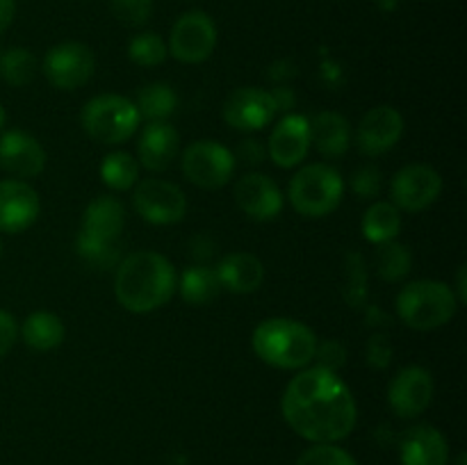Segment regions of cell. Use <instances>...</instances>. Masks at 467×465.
Masks as SVG:
<instances>
[{
    "mask_svg": "<svg viewBox=\"0 0 467 465\" xmlns=\"http://www.w3.org/2000/svg\"><path fill=\"white\" fill-rule=\"evenodd\" d=\"M100 181L112 191H128L140 182V162L126 150H114L100 162Z\"/></svg>",
    "mask_w": 467,
    "mask_h": 465,
    "instance_id": "cell-28",
    "label": "cell"
},
{
    "mask_svg": "<svg viewBox=\"0 0 467 465\" xmlns=\"http://www.w3.org/2000/svg\"><path fill=\"white\" fill-rule=\"evenodd\" d=\"M296 465H358L354 456L347 450L337 447L336 442H322V445H313L299 456Z\"/></svg>",
    "mask_w": 467,
    "mask_h": 465,
    "instance_id": "cell-34",
    "label": "cell"
},
{
    "mask_svg": "<svg viewBox=\"0 0 467 465\" xmlns=\"http://www.w3.org/2000/svg\"><path fill=\"white\" fill-rule=\"evenodd\" d=\"M310 146L324 158H340L351 146V126L340 112H319L310 119Z\"/></svg>",
    "mask_w": 467,
    "mask_h": 465,
    "instance_id": "cell-23",
    "label": "cell"
},
{
    "mask_svg": "<svg viewBox=\"0 0 467 465\" xmlns=\"http://www.w3.org/2000/svg\"><path fill=\"white\" fill-rule=\"evenodd\" d=\"M18 340V322L12 313L0 308V358L14 349Z\"/></svg>",
    "mask_w": 467,
    "mask_h": 465,
    "instance_id": "cell-38",
    "label": "cell"
},
{
    "mask_svg": "<svg viewBox=\"0 0 467 465\" xmlns=\"http://www.w3.org/2000/svg\"><path fill=\"white\" fill-rule=\"evenodd\" d=\"M401 135H404V117L400 109L390 105H377L360 119L358 130H356V146L368 158H377L395 149Z\"/></svg>",
    "mask_w": 467,
    "mask_h": 465,
    "instance_id": "cell-14",
    "label": "cell"
},
{
    "mask_svg": "<svg viewBox=\"0 0 467 465\" xmlns=\"http://www.w3.org/2000/svg\"><path fill=\"white\" fill-rule=\"evenodd\" d=\"M181 167L192 185L201 187V190H219V187L231 182L237 167V160L233 155V150L219 144V141L199 140L192 141L182 150Z\"/></svg>",
    "mask_w": 467,
    "mask_h": 465,
    "instance_id": "cell-7",
    "label": "cell"
},
{
    "mask_svg": "<svg viewBox=\"0 0 467 465\" xmlns=\"http://www.w3.org/2000/svg\"><path fill=\"white\" fill-rule=\"evenodd\" d=\"M317 342L308 324L290 317L263 319L251 336V346L265 365L295 372L313 363Z\"/></svg>",
    "mask_w": 467,
    "mask_h": 465,
    "instance_id": "cell-3",
    "label": "cell"
},
{
    "mask_svg": "<svg viewBox=\"0 0 467 465\" xmlns=\"http://www.w3.org/2000/svg\"><path fill=\"white\" fill-rule=\"evenodd\" d=\"M313 360H317V367L337 372L347 363V346L340 340L317 342V351H315Z\"/></svg>",
    "mask_w": 467,
    "mask_h": 465,
    "instance_id": "cell-37",
    "label": "cell"
},
{
    "mask_svg": "<svg viewBox=\"0 0 467 465\" xmlns=\"http://www.w3.org/2000/svg\"><path fill=\"white\" fill-rule=\"evenodd\" d=\"M76 251L87 264L96 269H112L119 264V246L117 242L100 240V237L89 235L80 231L76 237Z\"/></svg>",
    "mask_w": 467,
    "mask_h": 465,
    "instance_id": "cell-31",
    "label": "cell"
},
{
    "mask_svg": "<svg viewBox=\"0 0 467 465\" xmlns=\"http://www.w3.org/2000/svg\"><path fill=\"white\" fill-rule=\"evenodd\" d=\"M276 105L272 94L260 87H240L223 100L222 117L240 132H258L276 119Z\"/></svg>",
    "mask_w": 467,
    "mask_h": 465,
    "instance_id": "cell-13",
    "label": "cell"
},
{
    "mask_svg": "<svg viewBox=\"0 0 467 465\" xmlns=\"http://www.w3.org/2000/svg\"><path fill=\"white\" fill-rule=\"evenodd\" d=\"M390 356H392L390 342H388L386 336L377 333V336H374L368 345L369 365H372V367H388V363H390Z\"/></svg>",
    "mask_w": 467,
    "mask_h": 465,
    "instance_id": "cell-40",
    "label": "cell"
},
{
    "mask_svg": "<svg viewBox=\"0 0 467 465\" xmlns=\"http://www.w3.org/2000/svg\"><path fill=\"white\" fill-rule=\"evenodd\" d=\"M140 112V119L146 121H167L173 112H176L178 96L167 82H150V85L141 87L137 100H132Z\"/></svg>",
    "mask_w": 467,
    "mask_h": 465,
    "instance_id": "cell-27",
    "label": "cell"
},
{
    "mask_svg": "<svg viewBox=\"0 0 467 465\" xmlns=\"http://www.w3.org/2000/svg\"><path fill=\"white\" fill-rule=\"evenodd\" d=\"M283 419L304 440L340 442L358 422V406L337 372L304 367L290 378L281 399Z\"/></svg>",
    "mask_w": 467,
    "mask_h": 465,
    "instance_id": "cell-1",
    "label": "cell"
},
{
    "mask_svg": "<svg viewBox=\"0 0 467 465\" xmlns=\"http://www.w3.org/2000/svg\"><path fill=\"white\" fill-rule=\"evenodd\" d=\"M114 18L128 27H140L149 23L153 14V0H109Z\"/></svg>",
    "mask_w": 467,
    "mask_h": 465,
    "instance_id": "cell-35",
    "label": "cell"
},
{
    "mask_svg": "<svg viewBox=\"0 0 467 465\" xmlns=\"http://www.w3.org/2000/svg\"><path fill=\"white\" fill-rule=\"evenodd\" d=\"M233 196L242 212L254 222H272L283 210V191L265 173H244L233 187Z\"/></svg>",
    "mask_w": 467,
    "mask_h": 465,
    "instance_id": "cell-17",
    "label": "cell"
},
{
    "mask_svg": "<svg viewBox=\"0 0 467 465\" xmlns=\"http://www.w3.org/2000/svg\"><path fill=\"white\" fill-rule=\"evenodd\" d=\"M274 98V105H276V112H285V109H292L296 103V96L292 91V87H276V89L269 91Z\"/></svg>",
    "mask_w": 467,
    "mask_h": 465,
    "instance_id": "cell-41",
    "label": "cell"
},
{
    "mask_svg": "<svg viewBox=\"0 0 467 465\" xmlns=\"http://www.w3.org/2000/svg\"><path fill=\"white\" fill-rule=\"evenodd\" d=\"M178 292H181L182 301L190 305H208L222 292V283H219L217 272L208 264H192L178 278Z\"/></svg>",
    "mask_w": 467,
    "mask_h": 465,
    "instance_id": "cell-25",
    "label": "cell"
},
{
    "mask_svg": "<svg viewBox=\"0 0 467 465\" xmlns=\"http://www.w3.org/2000/svg\"><path fill=\"white\" fill-rule=\"evenodd\" d=\"M397 317L413 331H436L461 308L451 285L431 278L406 283L397 294Z\"/></svg>",
    "mask_w": 467,
    "mask_h": 465,
    "instance_id": "cell-4",
    "label": "cell"
},
{
    "mask_svg": "<svg viewBox=\"0 0 467 465\" xmlns=\"http://www.w3.org/2000/svg\"><path fill=\"white\" fill-rule=\"evenodd\" d=\"M181 146V135L169 121H149L140 132L137 153L140 164L149 171L160 173L171 167Z\"/></svg>",
    "mask_w": 467,
    "mask_h": 465,
    "instance_id": "cell-20",
    "label": "cell"
},
{
    "mask_svg": "<svg viewBox=\"0 0 467 465\" xmlns=\"http://www.w3.org/2000/svg\"><path fill=\"white\" fill-rule=\"evenodd\" d=\"M41 201L35 187L18 178L0 181V232L18 235L36 222Z\"/></svg>",
    "mask_w": 467,
    "mask_h": 465,
    "instance_id": "cell-15",
    "label": "cell"
},
{
    "mask_svg": "<svg viewBox=\"0 0 467 465\" xmlns=\"http://www.w3.org/2000/svg\"><path fill=\"white\" fill-rule=\"evenodd\" d=\"M114 269V296L132 315H149L162 308L178 290L171 260L158 251H135Z\"/></svg>",
    "mask_w": 467,
    "mask_h": 465,
    "instance_id": "cell-2",
    "label": "cell"
},
{
    "mask_svg": "<svg viewBox=\"0 0 467 465\" xmlns=\"http://www.w3.org/2000/svg\"><path fill=\"white\" fill-rule=\"evenodd\" d=\"M222 290L233 292V294H251L265 283V264L258 255L249 251H235L219 260L214 267Z\"/></svg>",
    "mask_w": 467,
    "mask_h": 465,
    "instance_id": "cell-21",
    "label": "cell"
},
{
    "mask_svg": "<svg viewBox=\"0 0 467 465\" xmlns=\"http://www.w3.org/2000/svg\"><path fill=\"white\" fill-rule=\"evenodd\" d=\"M16 16V0H0V35L12 26Z\"/></svg>",
    "mask_w": 467,
    "mask_h": 465,
    "instance_id": "cell-42",
    "label": "cell"
},
{
    "mask_svg": "<svg viewBox=\"0 0 467 465\" xmlns=\"http://www.w3.org/2000/svg\"><path fill=\"white\" fill-rule=\"evenodd\" d=\"M5 123H7V112H5V108H3V105H0V132H3Z\"/></svg>",
    "mask_w": 467,
    "mask_h": 465,
    "instance_id": "cell-45",
    "label": "cell"
},
{
    "mask_svg": "<svg viewBox=\"0 0 467 465\" xmlns=\"http://www.w3.org/2000/svg\"><path fill=\"white\" fill-rule=\"evenodd\" d=\"M169 50L167 44L160 35L155 32H140L137 36H132L130 44H128V57L137 67L153 68L158 64H162L167 59Z\"/></svg>",
    "mask_w": 467,
    "mask_h": 465,
    "instance_id": "cell-32",
    "label": "cell"
},
{
    "mask_svg": "<svg viewBox=\"0 0 467 465\" xmlns=\"http://www.w3.org/2000/svg\"><path fill=\"white\" fill-rule=\"evenodd\" d=\"M310 150V119L304 114H285L274 126L267 140V155L276 167H299Z\"/></svg>",
    "mask_w": 467,
    "mask_h": 465,
    "instance_id": "cell-16",
    "label": "cell"
},
{
    "mask_svg": "<svg viewBox=\"0 0 467 465\" xmlns=\"http://www.w3.org/2000/svg\"><path fill=\"white\" fill-rule=\"evenodd\" d=\"M80 123L94 141L117 146L135 135L140 128V112L126 96L99 94L82 108Z\"/></svg>",
    "mask_w": 467,
    "mask_h": 465,
    "instance_id": "cell-6",
    "label": "cell"
},
{
    "mask_svg": "<svg viewBox=\"0 0 467 465\" xmlns=\"http://www.w3.org/2000/svg\"><path fill=\"white\" fill-rule=\"evenodd\" d=\"M456 294V299H459V304L463 305L467 301V294H465V267L461 264L459 267V274H456V287H451Z\"/></svg>",
    "mask_w": 467,
    "mask_h": 465,
    "instance_id": "cell-43",
    "label": "cell"
},
{
    "mask_svg": "<svg viewBox=\"0 0 467 465\" xmlns=\"http://www.w3.org/2000/svg\"><path fill=\"white\" fill-rule=\"evenodd\" d=\"M36 57L27 48H7L0 53V78L12 87H26L36 76Z\"/></svg>",
    "mask_w": 467,
    "mask_h": 465,
    "instance_id": "cell-30",
    "label": "cell"
},
{
    "mask_svg": "<svg viewBox=\"0 0 467 465\" xmlns=\"http://www.w3.org/2000/svg\"><path fill=\"white\" fill-rule=\"evenodd\" d=\"M132 208L153 226H173L187 214V196L176 182L144 178L132 187Z\"/></svg>",
    "mask_w": 467,
    "mask_h": 465,
    "instance_id": "cell-8",
    "label": "cell"
},
{
    "mask_svg": "<svg viewBox=\"0 0 467 465\" xmlns=\"http://www.w3.org/2000/svg\"><path fill=\"white\" fill-rule=\"evenodd\" d=\"M433 377L420 365H406L388 386V404L401 419H415L431 406Z\"/></svg>",
    "mask_w": 467,
    "mask_h": 465,
    "instance_id": "cell-12",
    "label": "cell"
},
{
    "mask_svg": "<svg viewBox=\"0 0 467 465\" xmlns=\"http://www.w3.org/2000/svg\"><path fill=\"white\" fill-rule=\"evenodd\" d=\"M123 228H126V208L117 196H96L87 203L80 231L100 237V240L117 242Z\"/></svg>",
    "mask_w": 467,
    "mask_h": 465,
    "instance_id": "cell-22",
    "label": "cell"
},
{
    "mask_svg": "<svg viewBox=\"0 0 467 465\" xmlns=\"http://www.w3.org/2000/svg\"><path fill=\"white\" fill-rule=\"evenodd\" d=\"M41 71L55 89L73 91L89 82L94 76V50L82 41H62L46 53Z\"/></svg>",
    "mask_w": 467,
    "mask_h": 465,
    "instance_id": "cell-9",
    "label": "cell"
},
{
    "mask_svg": "<svg viewBox=\"0 0 467 465\" xmlns=\"http://www.w3.org/2000/svg\"><path fill=\"white\" fill-rule=\"evenodd\" d=\"M360 231L365 240L372 244H386L397 240L401 231V210H397L390 201H377L365 210L360 219Z\"/></svg>",
    "mask_w": 467,
    "mask_h": 465,
    "instance_id": "cell-26",
    "label": "cell"
},
{
    "mask_svg": "<svg viewBox=\"0 0 467 465\" xmlns=\"http://www.w3.org/2000/svg\"><path fill=\"white\" fill-rule=\"evenodd\" d=\"M442 191V176L433 167L413 162L401 167L390 182V203L404 212L431 208Z\"/></svg>",
    "mask_w": 467,
    "mask_h": 465,
    "instance_id": "cell-11",
    "label": "cell"
},
{
    "mask_svg": "<svg viewBox=\"0 0 467 465\" xmlns=\"http://www.w3.org/2000/svg\"><path fill=\"white\" fill-rule=\"evenodd\" d=\"M342 294L351 308H360L368 299V267H365L363 255L356 251L347 255V281Z\"/></svg>",
    "mask_w": 467,
    "mask_h": 465,
    "instance_id": "cell-33",
    "label": "cell"
},
{
    "mask_svg": "<svg viewBox=\"0 0 467 465\" xmlns=\"http://www.w3.org/2000/svg\"><path fill=\"white\" fill-rule=\"evenodd\" d=\"M233 155H235V160H242L244 164L258 167V164L265 162V158H267V146L260 140L249 137V140L240 141V146H237V150Z\"/></svg>",
    "mask_w": 467,
    "mask_h": 465,
    "instance_id": "cell-39",
    "label": "cell"
},
{
    "mask_svg": "<svg viewBox=\"0 0 467 465\" xmlns=\"http://www.w3.org/2000/svg\"><path fill=\"white\" fill-rule=\"evenodd\" d=\"M377 5L383 9V12H392V9H397L400 0H377Z\"/></svg>",
    "mask_w": 467,
    "mask_h": 465,
    "instance_id": "cell-44",
    "label": "cell"
},
{
    "mask_svg": "<svg viewBox=\"0 0 467 465\" xmlns=\"http://www.w3.org/2000/svg\"><path fill=\"white\" fill-rule=\"evenodd\" d=\"M401 465H450V445L441 429L413 424L400 442Z\"/></svg>",
    "mask_w": 467,
    "mask_h": 465,
    "instance_id": "cell-19",
    "label": "cell"
},
{
    "mask_svg": "<svg viewBox=\"0 0 467 465\" xmlns=\"http://www.w3.org/2000/svg\"><path fill=\"white\" fill-rule=\"evenodd\" d=\"M381 171L374 164H365V167L356 169L351 176V191L358 194L360 199H374L381 191Z\"/></svg>",
    "mask_w": 467,
    "mask_h": 465,
    "instance_id": "cell-36",
    "label": "cell"
},
{
    "mask_svg": "<svg viewBox=\"0 0 467 465\" xmlns=\"http://www.w3.org/2000/svg\"><path fill=\"white\" fill-rule=\"evenodd\" d=\"M0 255H3V240H0Z\"/></svg>",
    "mask_w": 467,
    "mask_h": 465,
    "instance_id": "cell-46",
    "label": "cell"
},
{
    "mask_svg": "<svg viewBox=\"0 0 467 465\" xmlns=\"http://www.w3.org/2000/svg\"><path fill=\"white\" fill-rule=\"evenodd\" d=\"M217 26L205 12H187L173 23L167 50L182 64H201L217 48Z\"/></svg>",
    "mask_w": 467,
    "mask_h": 465,
    "instance_id": "cell-10",
    "label": "cell"
},
{
    "mask_svg": "<svg viewBox=\"0 0 467 465\" xmlns=\"http://www.w3.org/2000/svg\"><path fill=\"white\" fill-rule=\"evenodd\" d=\"M377 255H374V267L377 274L388 283H397L406 278L413 267V255H410L409 246L401 242L392 240L386 244H377Z\"/></svg>",
    "mask_w": 467,
    "mask_h": 465,
    "instance_id": "cell-29",
    "label": "cell"
},
{
    "mask_svg": "<svg viewBox=\"0 0 467 465\" xmlns=\"http://www.w3.org/2000/svg\"><path fill=\"white\" fill-rule=\"evenodd\" d=\"M0 167L7 173L23 178H36L46 169V150L36 137L26 130H7L0 135Z\"/></svg>",
    "mask_w": 467,
    "mask_h": 465,
    "instance_id": "cell-18",
    "label": "cell"
},
{
    "mask_svg": "<svg viewBox=\"0 0 467 465\" xmlns=\"http://www.w3.org/2000/svg\"><path fill=\"white\" fill-rule=\"evenodd\" d=\"M292 208L306 219H322L336 212L345 199V178L324 162L304 164L287 187Z\"/></svg>",
    "mask_w": 467,
    "mask_h": 465,
    "instance_id": "cell-5",
    "label": "cell"
},
{
    "mask_svg": "<svg viewBox=\"0 0 467 465\" xmlns=\"http://www.w3.org/2000/svg\"><path fill=\"white\" fill-rule=\"evenodd\" d=\"M18 336L30 349L53 351L67 337V326L59 315L50 313V310H36V313L27 315L26 322L18 326Z\"/></svg>",
    "mask_w": 467,
    "mask_h": 465,
    "instance_id": "cell-24",
    "label": "cell"
}]
</instances>
